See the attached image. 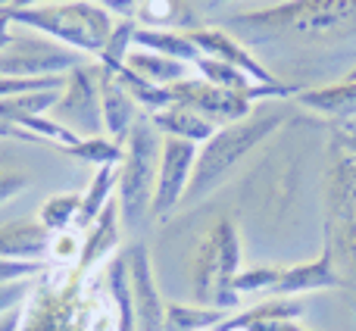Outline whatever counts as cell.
Listing matches in <instances>:
<instances>
[{
    "instance_id": "1",
    "label": "cell",
    "mask_w": 356,
    "mask_h": 331,
    "mask_svg": "<svg viewBox=\"0 0 356 331\" xmlns=\"http://www.w3.org/2000/svg\"><path fill=\"white\" fill-rule=\"evenodd\" d=\"M228 25L247 47L325 50L356 41V0H288L266 10L238 13Z\"/></svg>"
},
{
    "instance_id": "2",
    "label": "cell",
    "mask_w": 356,
    "mask_h": 331,
    "mask_svg": "<svg viewBox=\"0 0 356 331\" xmlns=\"http://www.w3.org/2000/svg\"><path fill=\"white\" fill-rule=\"evenodd\" d=\"M282 122H284L282 110H263V113H250V116L241 119V122L216 129L213 138L197 147V166H194V175H191L188 194H184L181 203L197 207V203L207 200L216 188H222V184L238 172V166L244 163L266 138H272L282 129Z\"/></svg>"
},
{
    "instance_id": "3",
    "label": "cell",
    "mask_w": 356,
    "mask_h": 331,
    "mask_svg": "<svg viewBox=\"0 0 356 331\" xmlns=\"http://www.w3.org/2000/svg\"><path fill=\"white\" fill-rule=\"evenodd\" d=\"M6 16L13 25H29L38 35L94 60L110 41L113 25H116V16L94 0H63V3H38L19 6V10L13 6L6 10Z\"/></svg>"
},
{
    "instance_id": "4",
    "label": "cell",
    "mask_w": 356,
    "mask_h": 331,
    "mask_svg": "<svg viewBox=\"0 0 356 331\" xmlns=\"http://www.w3.org/2000/svg\"><path fill=\"white\" fill-rule=\"evenodd\" d=\"M241 234L232 219H219L207 228L191 257V294L194 303L232 313L241 303L234 278L241 275Z\"/></svg>"
},
{
    "instance_id": "5",
    "label": "cell",
    "mask_w": 356,
    "mask_h": 331,
    "mask_svg": "<svg viewBox=\"0 0 356 331\" xmlns=\"http://www.w3.org/2000/svg\"><path fill=\"white\" fill-rule=\"evenodd\" d=\"M163 154V135L150 116H138L131 125L129 138L122 141V163H119V213H122L125 228H138L150 216L156 194V172H160Z\"/></svg>"
},
{
    "instance_id": "6",
    "label": "cell",
    "mask_w": 356,
    "mask_h": 331,
    "mask_svg": "<svg viewBox=\"0 0 356 331\" xmlns=\"http://www.w3.org/2000/svg\"><path fill=\"white\" fill-rule=\"evenodd\" d=\"M54 122L66 125L79 141L104 135V110H100V79L97 63H81L72 72H66V85L60 91L54 110Z\"/></svg>"
},
{
    "instance_id": "7",
    "label": "cell",
    "mask_w": 356,
    "mask_h": 331,
    "mask_svg": "<svg viewBox=\"0 0 356 331\" xmlns=\"http://www.w3.org/2000/svg\"><path fill=\"white\" fill-rule=\"evenodd\" d=\"M79 50H69L50 38H16L13 47L0 54V75H16V79H50V75H66L75 66H81Z\"/></svg>"
},
{
    "instance_id": "8",
    "label": "cell",
    "mask_w": 356,
    "mask_h": 331,
    "mask_svg": "<svg viewBox=\"0 0 356 331\" xmlns=\"http://www.w3.org/2000/svg\"><path fill=\"white\" fill-rule=\"evenodd\" d=\"M325 241L356 272V163L350 160H338L328 175Z\"/></svg>"
},
{
    "instance_id": "9",
    "label": "cell",
    "mask_w": 356,
    "mask_h": 331,
    "mask_svg": "<svg viewBox=\"0 0 356 331\" xmlns=\"http://www.w3.org/2000/svg\"><path fill=\"white\" fill-rule=\"evenodd\" d=\"M169 94H172V104H181V106H188V110L200 113L216 129L241 122V119H247L253 113V100L247 97V94L216 88V85H209V81H203L200 75L175 81V85L169 88Z\"/></svg>"
},
{
    "instance_id": "10",
    "label": "cell",
    "mask_w": 356,
    "mask_h": 331,
    "mask_svg": "<svg viewBox=\"0 0 356 331\" xmlns=\"http://www.w3.org/2000/svg\"><path fill=\"white\" fill-rule=\"evenodd\" d=\"M197 166V144L181 141V138H163V154H160V172H156V194L150 216L156 222L169 219L175 207L188 194L191 175Z\"/></svg>"
},
{
    "instance_id": "11",
    "label": "cell",
    "mask_w": 356,
    "mask_h": 331,
    "mask_svg": "<svg viewBox=\"0 0 356 331\" xmlns=\"http://www.w3.org/2000/svg\"><path fill=\"white\" fill-rule=\"evenodd\" d=\"M125 266H129V284H131V309H135V328L138 331H166V307L160 284L154 278L150 253L144 244H135L125 250Z\"/></svg>"
},
{
    "instance_id": "12",
    "label": "cell",
    "mask_w": 356,
    "mask_h": 331,
    "mask_svg": "<svg viewBox=\"0 0 356 331\" xmlns=\"http://www.w3.org/2000/svg\"><path fill=\"white\" fill-rule=\"evenodd\" d=\"M188 35H191V41L197 44L200 54L216 56V60L234 66L238 72H244L253 85H282V79H278L266 63H259L257 56H253V50L247 47L241 38H234L232 31H225V29H194V31H188Z\"/></svg>"
},
{
    "instance_id": "13",
    "label": "cell",
    "mask_w": 356,
    "mask_h": 331,
    "mask_svg": "<svg viewBox=\"0 0 356 331\" xmlns=\"http://www.w3.org/2000/svg\"><path fill=\"white\" fill-rule=\"evenodd\" d=\"M122 213H119V200H110L100 216L91 222V228L85 232V244H81V257L75 266V278L88 282L91 275H97L119 250V241H122Z\"/></svg>"
},
{
    "instance_id": "14",
    "label": "cell",
    "mask_w": 356,
    "mask_h": 331,
    "mask_svg": "<svg viewBox=\"0 0 356 331\" xmlns=\"http://www.w3.org/2000/svg\"><path fill=\"white\" fill-rule=\"evenodd\" d=\"M328 288H341V275L334 269V250L325 241L322 253L316 259L297 266H282L278 269V282L272 288L269 297H300V294H313V291H328Z\"/></svg>"
},
{
    "instance_id": "15",
    "label": "cell",
    "mask_w": 356,
    "mask_h": 331,
    "mask_svg": "<svg viewBox=\"0 0 356 331\" xmlns=\"http://www.w3.org/2000/svg\"><path fill=\"white\" fill-rule=\"evenodd\" d=\"M97 79H100V110H104V131L113 138V141L122 144L125 138H129L131 125H135L138 116H141V110H138V104L129 97V91L119 85V79L113 72H106V69L97 66Z\"/></svg>"
},
{
    "instance_id": "16",
    "label": "cell",
    "mask_w": 356,
    "mask_h": 331,
    "mask_svg": "<svg viewBox=\"0 0 356 331\" xmlns=\"http://www.w3.org/2000/svg\"><path fill=\"white\" fill-rule=\"evenodd\" d=\"M50 232L38 219H16L0 225V259L13 263H44Z\"/></svg>"
},
{
    "instance_id": "17",
    "label": "cell",
    "mask_w": 356,
    "mask_h": 331,
    "mask_svg": "<svg viewBox=\"0 0 356 331\" xmlns=\"http://www.w3.org/2000/svg\"><path fill=\"white\" fill-rule=\"evenodd\" d=\"M297 104L303 110L316 113V116L341 119V122H353L356 119V81H332L322 88H303L297 94Z\"/></svg>"
},
{
    "instance_id": "18",
    "label": "cell",
    "mask_w": 356,
    "mask_h": 331,
    "mask_svg": "<svg viewBox=\"0 0 356 331\" xmlns=\"http://www.w3.org/2000/svg\"><path fill=\"white\" fill-rule=\"evenodd\" d=\"M150 122L156 125V131H160L163 138H181V141H191V144H197V147H200L203 141H209L216 131L213 122H207L200 113L188 110V106H181V104H172V106H166V110L154 113Z\"/></svg>"
},
{
    "instance_id": "19",
    "label": "cell",
    "mask_w": 356,
    "mask_h": 331,
    "mask_svg": "<svg viewBox=\"0 0 356 331\" xmlns=\"http://www.w3.org/2000/svg\"><path fill=\"white\" fill-rule=\"evenodd\" d=\"M125 69L138 72L141 79L154 81V85L172 88L175 81L191 79V69L194 66H188V63H181V60H172V56H166V54H154V50L135 47L129 54V60H125Z\"/></svg>"
},
{
    "instance_id": "20",
    "label": "cell",
    "mask_w": 356,
    "mask_h": 331,
    "mask_svg": "<svg viewBox=\"0 0 356 331\" xmlns=\"http://www.w3.org/2000/svg\"><path fill=\"white\" fill-rule=\"evenodd\" d=\"M141 29H169V31H194V13L188 0H141L135 13Z\"/></svg>"
},
{
    "instance_id": "21",
    "label": "cell",
    "mask_w": 356,
    "mask_h": 331,
    "mask_svg": "<svg viewBox=\"0 0 356 331\" xmlns=\"http://www.w3.org/2000/svg\"><path fill=\"white\" fill-rule=\"evenodd\" d=\"M104 284L113 300V313H116V331H138L135 309H131V284H129L125 253H116V257L104 266Z\"/></svg>"
},
{
    "instance_id": "22",
    "label": "cell",
    "mask_w": 356,
    "mask_h": 331,
    "mask_svg": "<svg viewBox=\"0 0 356 331\" xmlns=\"http://www.w3.org/2000/svg\"><path fill=\"white\" fill-rule=\"evenodd\" d=\"M135 47L154 50V54H166V56H172V60L188 63V66H194L197 56H200V50L191 41L188 31H169V29H141V25H138Z\"/></svg>"
},
{
    "instance_id": "23",
    "label": "cell",
    "mask_w": 356,
    "mask_h": 331,
    "mask_svg": "<svg viewBox=\"0 0 356 331\" xmlns=\"http://www.w3.org/2000/svg\"><path fill=\"white\" fill-rule=\"evenodd\" d=\"M116 188H119V166H97L91 181H88V188H85V194H81V213H79L81 232L91 228V222L100 216V209L113 200Z\"/></svg>"
},
{
    "instance_id": "24",
    "label": "cell",
    "mask_w": 356,
    "mask_h": 331,
    "mask_svg": "<svg viewBox=\"0 0 356 331\" xmlns=\"http://www.w3.org/2000/svg\"><path fill=\"white\" fill-rule=\"evenodd\" d=\"M232 313L200 303H169L166 307V331H216Z\"/></svg>"
},
{
    "instance_id": "25",
    "label": "cell",
    "mask_w": 356,
    "mask_h": 331,
    "mask_svg": "<svg viewBox=\"0 0 356 331\" xmlns=\"http://www.w3.org/2000/svg\"><path fill=\"white\" fill-rule=\"evenodd\" d=\"M79 213H81V194L75 191H63V194H50L38 209V222L47 228L50 234L79 228Z\"/></svg>"
},
{
    "instance_id": "26",
    "label": "cell",
    "mask_w": 356,
    "mask_h": 331,
    "mask_svg": "<svg viewBox=\"0 0 356 331\" xmlns=\"http://www.w3.org/2000/svg\"><path fill=\"white\" fill-rule=\"evenodd\" d=\"M116 79H119V85L129 91V97L135 100L138 110H141L144 116H154V113L172 106V94H169V88L154 85V81L141 79V75L131 72V69H122V72H116Z\"/></svg>"
},
{
    "instance_id": "27",
    "label": "cell",
    "mask_w": 356,
    "mask_h": 331,
    "mask_svg": "<svg viewBox=\"0 0 356 331\" xmlns=\"http://www.w3.org/2000/svg\"><path fill=\"white\" fill-rule=\"evenodd\" d=\"M60 91H29V94H19V97L0 100V119L10 125H19L22 119L47 116L56 106V100H60Z\"/></svg>"
},
{
    "instance_id": "28",
    "label": "cell",
    "mask_w": 356,
    "mask_h": 331,
    "mask_svg": "<svg viewBox=\"0 0 356 331\" xmlns=\"http://www.w3.org/2000/svg\"><path fill=\"white\" fill-rule=\"evenodd\" d=\"M135 31H138V22H135V19H116L110 41H106L104 50L97 54V66L106 69V72H113V75L122 72V69H125V60H129V54L135 50Z\"/></svg>"
},
{
    "instance_id": "29",
    "label": "cell",
    "mask_w": 356,
    "mask_h": 331,
    "mask_svg": "<svg viewBox=\"0 0 356 331\" xmlns=\"http://www.w3.org/2000/svg\"><path fill=\"white\" fill-rule=\"evenodd\" d=\"M66 156H75L81 163H91L94 169L97 166H119L122 163V144L113 141V138H85V141L72 144V147H63Z\"/></svg>"
},
{
    "instance_id": "30",
    "label": "cell",
    "mask_w": 356,
    "mask_h": 331,
    "mask_svg": "<svg viewBox=\"0 0 356 331\" xmlns=\"http://www.w3.org/2000/svg\"><path fill=\"white\" fill-rule=\"evenodd\" d=\"M81 244H85V232H81V228H69V232L50 234L47 257L54 259L60 269H72L75 272L79 257H81Z\"/></svg>"
},
{
    "instance_id": "31",
    "label": "cell",
    "mask_w": 356,
    "mask_h": 331,
    "mask_svg": "<svg viewBox=\"0 0 356 331\" xmlns=\"http://www.w3.org/2000/svg\"><path fill=\"white\" fill-rule=\"evenodd\" d=\"M278 269L282 266H253V269H241L234 278V291L238 294H272L278 282Z\"/></svg>"
},
{
    "instance_id": "32",
    "label": "cell",
    "mask_w": 356,
    "mask_h": 331,
    "mask_svg": "<svg viewBox=\"0 0 356 331\" xmlns=\"http://www.w3.org/2000/svg\"><path fill=\"white\" fill-rule=\"evenodd\" d=\"M47 263H13V259H0V284H19L31 282V278L44 275Z\"/></svg>"
},
{
    "instance_id": "33",
    "label": "cell",
    "mask_w": 356,
    "mask_h": 331,
    "mask_svg": "<svg viewBox=\"0 0 356 331\" xmlns=\"http://www.w3.org/2000/svg\"><path fill=\"white\" fill-rule=\"evenodd\" d=\"M25 188H29V175H25V172L0 166V207H3V203H10L13 197H19Z\"/></svg>"
},
{
    "instance_id": "34",
    "label": "cell",
    "mask_w": 356,
    "mask_h": 331,
    "mask_svg": "<svg viewBox=\"0 0 356 331\" xmlns=\"http://www.w3.org/2000/svg\"><path fill=\"white\" fill-rule=\"evenodd\" d=\"M334 150L341 160L356 163V122H341V131L334 135Z\"/></svg>"
},
{
    "instance_id": "35",
    "label": "cell",
    "mask_w": 356,
    "mask_h": 331,
    "mask_svg": "<svg viewBox=\"0 0 356 331\" xmlns=\"http://www.w3.org/2000/svg\"><path fill=\"white\" fill-rule=\"evenodd\" d=\"M25 294H29L25 282H19V284H0V316L10 313V309H16L19 303L25 300Z\"/></svg>"
},
{
    "instance_id": "36",
    "label": "cell",
    "mask_w": 356,
    "mask_h": 331,
    "mask_svg": "<svg viewBox=\"0 0 356 331\" xmlns=\"http://www.w3.org/2000/svg\"><path fill=\"white\" fill-rule=\"evenodd\" d=\"M241 331H313V328H307L300 319H269V322H253V325Z\"/></svg>"
},
{
    "instance_id": "37",
    "label": "cell",
    "mask_w": 356,
    "mask_h": 331,
    "mask_svg": "<svg viewBox=\"0 0 356 331\" xmlns=\"http://www.w3.org/2000/svg\"><path fill=\"white\" fill-rule=\"evenodd\" d=\"M94 3H100L104 10H110L113 16H119V19H135L141 0H94Z\"/></svg>"
},
{
    "instance_id": "38",
    "label": "cell",
    "mask_w": 356,
    "mask_h": 331,
    "mask_svg": "<svg viewBox=\"0 0 356 331\" xmlns=\"http://www.w3.org/2000/svg\"><path fill=\"white\" fill-rule=\"evenodd\" d=\"M25 141V144H41V138H35L31 131H25V129H19V125H10V122H3L0 119V141Z\"/></svg>"
},
{
    "instance_id": "39",
    "label": "cell",
    "mask_w": 356,
    "mask_h": 331,
    "mask_svg": "<svg viewBox=\"0 0 356 331\" xmlns=\"http://www.w3.org/2000/svg\"><path fill=\"white\" fill-rule=\"evenodd\" d=\"M10 25H13V22H10V16H6V10H0V54H3L6 47H13V41L19 38L16 31L10 29Z\"/></svg>"
},
{
    "instance_id": "40",
    "label": "cell",
    "mask_w": 356,
    "mask_h": 331,
    "mask_svg": "<svg viewBox=\"0 0 356 331\" xmlns=\"http://www.w3.org/2000/svg\"><path fill=\"white\" fill-rule=\"evenodd\" d=\"M38 3H44V0H16V3H13V6H16V10H19V6H38ZM13 6H10V10H13Z\"/></svg>"
},
{
    "instance_id": "41",
    "label": "cell",
    "mask_w": 356,
    "mask_h": 331,
    "mask_svg": "<svg viewBox=\"0 0 356 331\" xmlns=\"http://www.w3.org/2000/svg\"><path fill=\"white\" fill-rule=\"evenodd\" d=\"M13 3H16V0H0V10H10Z\"/></svg>"
},
{
    "instance_id": "42",
    "label": "cell",
    "mask_w": 356,
    "mask_h": 331,
    "mask_svg": "<svg viewBox=\"0 0 356 331\" xmlns=\"http://www.w3.org/2000/svg\"><path fill=\"white\" fill-rule=\"evenodd\" d=\"M344 79H347V81H356V66H353V69H350V72H347V75H344Z\"/></svg>"
},
{
    "instance_id": "43",
    "label": "cell",
    "mask_w": 356,
    "mask_h": 331,
    "mask_svg": "<svg viewBox=\"0 0 356 331\" xmlns=\"http://www.w3.org/2000/svg\"><path fill=\"white\" fill-rule=\"evenodd\" d=\"M216 3H228V0H216Z\"/></svg>"
},
{
    "instance_id": "44",
    "label": "cell",
    "mask_w": 356,
    "mask_h": 331,
    "mask_svg": "<svg viewBox=\"0 0 356 331\" xmlns=\"http://www.w3.org/2000/svg\"><path fill=\"white\" fill-rule=\"evenodd\" d=\"M75 331H85V328H75Z\"/></svg>"
},
{
    "instance_id": "45",
    "label": "cell",
    "mask_w": 356,
    "mask_h": 331,
    "mask_svg": "<svg viewBox=\"0 0 356 331\" xmlns=\"http://www.w3.org/2000/svg\"><path fill=\"white\" fill-rule=\"evenodd\" d=\"M353 122H356V119H353Z\"/></svg>"
}]
</instances>
